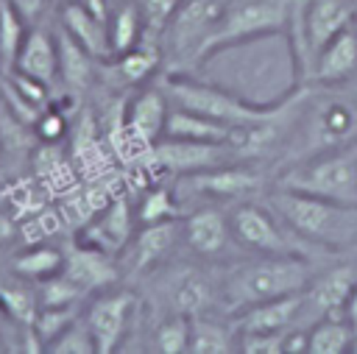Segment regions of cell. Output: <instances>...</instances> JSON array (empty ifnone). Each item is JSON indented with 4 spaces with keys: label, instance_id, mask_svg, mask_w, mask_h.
Listing matches in <instances>:
<instances>
[{
    "label": "cell",
    "instance_id": "1",
    "mask_svg": "<svg viewBox=\"0 0 357 354\" xmlns=\"http://www.w3.org/2000/svg\"><path fill=\"white\" fill-rule=\"evenodd\" d=\"M318 273L315 259L298 254H254L226 265L215 279L218 307L226 312H240L251 304L301 293Z\"/></svg>",
    "mask_w": 357,
    "mask_h": 354
},
{
    "label": "cell",
    "instance_id": "2",
    "mask_svg": "<svg viewBox=\"0 0 357 354\" xmlns=\"http://www.w3.org/2000/svg\"><path fill=\"white\" fill-rule=\"evenodd\" d=\"M265 203L301 240L326 254L357 248V203H337L282 187H273L265 195Z\"/></svg>",
    "mask_w": 357,
    "mask_h": 354
},
{
    "label": "cell",
    "instance_id": "3",
    "mask_svg": "<svg viewBox=\"0 0 357 354\" xmlns=\"http://www.w3.org/2000/svg\"><path fill=\"white\" fill-rule=\"evenodd\" d=\"M156 84L165 89L170 106L204 114V117L218 120V123L231 125V128H248V125L268 123V120L279 117L290 106V98H293V89H290L279 100L254 103V100H245V98L223 89V86H218V84L198 81L190 72H162V78Z\"/></svg>",
    "mask_w": 357,
    "mask_h": 354
},
{
    "label": "cell",
    "instance_id": "4",
    "mask_svg": "<svg viewBox=\"0 0 357 354\" xmlns=\"http://www.w3.org/2000/svg\"><path fill=\"white\" fill-rule=\"evenodd\" d=\"M273 187L318 195L337 203H357V142L304 156L276 170Z\"/></svg>",
    "mask_w": 357,
    "mask_h": 354
},
{
    "label": "cell",
    "instance_id": "5",
    "mask_svg": "<svg viewBox=\"0 0 357 354\" xmlns=\"http://www.w3.org/2000/svg\"><path fill=\"white\" fill-rule=\"evenodd\" d=\"M223 11L226 0H181L156 42L162 50V72H192L201 67L204 47Z\"/></svg>",
    "mask_w": 357,
    "mask_h": 354
},
{
    "label": "cell",
    "instance_id": "6",
    "mask_svg": "<svg viewBox=\"0 0 357 354\" xmlns=\"http://www.w3.org/2000/svg\"><path fill=\"white\" fill-rule=\"evenodd\" d=\"M290 14L293 0H226V11L206 42L201 61L206 64L212 56L259 36L287 33Z\"/></svg>",
    "mask_w": 357,
    "mask_h": 354
},
{
    "label": "cell",
    "instance_id": "7",
    "mask_svg": "<svg viewBox=\"0 0 357 354\" xmlns=\"http://www.w3.org/2000/svg\"><path fill=\"white\" fill-rule=\"evenodd\" d=\"M226 215H229V226L237 245L251 254H298L310 259H315L318 254H326L310 245L307 240H301L265 201L259 203V201L243 198Z\"/></svg>",
    "mask_w": 357,
    "mask_h": 354
},
{
    "label": "cell",
    "instance_id": "8",
    "mask_svg": "<svg viewBox=\"0 0 357 354\" xmlns=\"http://www.w3.org/2000/svg\"><path fill=\"white\" fill-rule=\"evenodd\" d=\"M268 176L257 170V162H226L209 170L187 173L176 178V192L195 195V198H223V201H243L254 192H262Z\"/></svg>",
    "mask_w": 357,
    "mask_h": 354
},
{
    "label": "cell",
    "instance_id": "9",
    "mask_svg": "<svg viewBox=\"0 0 357 354\" xmlns=\"http://www.w3.org/2000/svg\"><path fill=\"white\" fill-rule=\"evenodd\" d=\"M153 295H156L153 298L156 307H162L165 315L195 318V315H206L218 304L215 279L187 265L170 268L165 276H159L153 284Z\"/></svg>",
    "mask_w": 357,
    "mask_h": 354
},
{
    "label": "cell",
    "instance_id": "10",
    "mask_svg": "<svg viewBox=\"0 0 357 354\" xmlns=\"http://www.w3.org/2000/svg\"><path fill=\"white\" fill-rule=\"evenodd\" d=\"M145 159L151 167L170 173V176H187L198 170H209L226 162H237L229 142H192V139H170L162 137L145 151Z\"/></svg>",
    "mask_w": 357,
    "mask_h": 354
},
{
    "label": "cell",
    "instance_id": "11",
    "mask_svg": "<svg viewBox=\"0 0 357 354\" xmlns=\"http://www.w3.org/2000/svg\"><path fill=\"white\" fill-rule=\"evenodd\" d=\"M137 298L128 290H100L95 301L86 307L84 318L95 337V348L100 354H112L126 340V332L134 318Z\"/></svg>",
    "mask_w": 357,
    "mask_h": 354
},
{
    "label": "cell",
    "instance_id": "12",
    "mask_svg": "<svg viewBox=\"0 0 357 354\" xmlns=\"http://www.w3.org/2000/svg\"><path fill=\"white\" fill-rule=\"evenodd\" d=\"M354 284H357V265H351V262H340V265L318 270L304 290L301 318L310 321V326H312L321 318L343 315V307H346ZM298 326H301V321H298Z\"/></svg>",
    "mask_w": 357,
    "mask_h": 354
},
{
    "label": "cell",
    "instance_id": "13",
    "mask_svg": "<svg viewBox=\"0 0 357 354\" xmlns=\"http://www.w3.org/2000/svg\"><path fill=\"white\" fill-rule=\"evenodd\" d=\"M167 111H170V100L165 89L156 81H148L137 86L134 98L123 106V128L139 148L148 151L153 142L162 139Z\"/></svg>",
    "mask_w": 357,
    "mask_h": 354
},
{
    "label": "cell",
    "instance_id": "14",
    "mask_svg": "<svg viewBox=\"0 0 357 354\" xmlns=\"http://www.w3.org/2000/svg\"><path fill=\"white\" fill-rule=\"evenodd\" d=\"M301 309H304V290L251 304L234 312L231 323L237 332H290L293 326H298Z\"/></svg>",
    "mask_w": 357,
    "mask_h": 354
},
{
    "label": "cell",
    "instance_id": "15",
    "mask_svg": "<svg viewBox=\"0 0 357 354\" xmlns=\"http://www.w3.org/2000/svg\"><path fill=\"white\" fill-rule=\"evenodd\" d=\"M181 237L187 243V248L198 256H220L229 251L234 240L231 226H229V215L212 206L195 209L181 220Z\"/></svg>",
    "mask_w": 357,
    "mask_h": 354
},
{
    "label": "cell",
    "instance_id": "16",
    "mask_svg": "<svg viewBox=\"0 0 357 354\" xmlns=\"http://www.w3.org/2000/svg\"><path fill=\"white\" fill-rule=\"evenodd\" d=\"M59 28L75 39L92 59H98L100 64L112 59V45H109V22H103L100 17H95L81 0H64L56 17Z\"/></svg>",
    "mask_w": 357,
    "mask_h": 354
},
{
    "label": "cell",
    "instance_id": "17",
    "mask_svg": "<svg viewBox=\"0 0 357 354\" xmlns=\"http://www.w3.org/2000/svg\"><path fill=\"white\" fill-rule=\"evenodd\" d=\"M61 273H67L81 290L86 293H100V290H109L117 279H120V268L114 262V254L109 251H100L95 245H75L70 254H64V268Z\"/></svg>",
    "mask_w": 357,
    "mask_h": 354
},
{
    "label": "cell",
    "instance_id": "18",
    "mask_svg": "<svg viewBox=\"0 0 357 354\" xmlns=\"http://www.w3.org/2000/svg\"><path fill=\"white\" fill-rule=\"evenodd\" d=\"M357 75V20L335 33L315 56L310 84H343Z\"/></svg>",
    "mask_w": 357,
    "mask_h": 354
},
{
    "label": "cell",
    "instance_id": "19",
    "mask_svg": "<svg viewBox=\"0 0 357 354\" xmlns=\"http://www.w3.org/2000/svg\"><path fill=\"white\" fill-rule=\"evenodd\" d=\"M181 237V223L178 217L162 220V223H145L137 237L128 243V259L137 273H151L159 265H165L167 254L173 251L176 240Z\"/></svg>",
    "mask_w": 357,
    "mask_h": 354
},
{
    "label": "cell",
    "instance_id": "20",
    "mask_svg": "<svg viewBox=\"0 0 357 354\" xmlns=\"http://www.w3.org/2000/svg\"><path fill=\"white\" fill-rule=\"evenodd\" d=\"M131 231H134V212H131V203H128L123 195H117V198L109 201L106 209L86 226L81 243L95 245V248L109 251V254H117V251H123V248L131 243Z\"/></svg>",
    "mask_w": 357,
    "mask_h": 354
},
{
    "label": "cell",
    "instance_id": "21",
    "mask_svg": "<svg viewBox=\"0 0 357 354\" xmlns=\"http://www.w3.org/2000/svg\"><path fill=\"white\" fill-rule=\"evenodd\" d=\"M14 70H20L47 86H53L59 81V42H56V33L47 31V25L28 28Z\"/></svg>",
    "mask_w": 357,
    "mask_h": 354
},
{
    "label": "cell",
    "instance_id": "22",
    "mask_svg": "<svg viewBox=\"0 0 357 354\" xmlns=\"http://www.w3.org/2000/svg\"><path fill=\"white\" fill-rule=\"evenodd\" d=\"M103 64L120 86H142V84L153 81V75L162 70V50H159V45L142 39L137 47H131Z\"/></svg>",
    "mask_w": 357,
    "mask_h": 354
},
{
    "label": "cell",
    "instance_id": "23",
    "mask_svg": "<svg viewBox=\"0 0 357 354\" xmlns=\"http://www.w3.org/2000/svg\"><path fill=\"white\" fill-rule=\"evenodd\" d=\"M56 42H59V81L73 92V95H84L95 78V64H100L98 59H92L75 39H70L61 28L56 31Z\"/></svg>",
    "mask_w": 357,
    "mask_h": 354
},
{
    "label": "cell",
    "instance_id": "24",
    "mask_svg": "<svg viewBox=\"0 0 357 354\" xmlns=\"http://www.w3.org/2000/svg\"><path fill=\"white\" fill-rule=\"evenodd\" d=\"M231 134H234L231 125H223V123L209 120L204 114H195V111L170 106L162 137H170V139H192V142H229Z\"/></svg>",
    "mask_w": 357,
    "mask_h": 354
},
{
    "label": "cell",
    "instance_id": "25",
    "mask_svg": "<svg viewBox=\"0 0 357 354\" xmlns=\"http://www.w3.org/2000/svg\"><path fill=\"white\" fill-rule=\"evenodd\" d=\"M237 348L234 323H223L209 315L190 318V354H229Z\"/></svg>",
    "mask_w": 357,
    "mask_h": 354
},
{
    "label": "cell",
    "instance_id": "26",
    "mask_svg": "<svg viewBox=\"0 0 357 354\" xmlns=\"http://www.w3.org/2000/svg\"><path fill=\"white\" fill-rule=\"evenodd\" d=\"M357 351V334L343 315L321 318L307 326V354H343Z\"/></svg>",
    "mask_w": 357,
    "mask_h": 354
},
{
    "label": "cell",
    "instance_id": "27",
    "mask_svg": "<svg viewBox=\"0 0 357 354\" xmlns=\"http://www.w3.org/2000/svg\"><path fill=\"white\" fill-rule=\"evenodd\" d=\"M142 42V14L137 0H117L109 17V45H112V59L137 47Z\"/></svg>",
    "mask_w": 357,
    "mask_h": 354
},
{
    "label": "cell",
    "instance_id": "28",
    "mask_svg": "<svg viewBox=\"0 0 357 354\" xmlns=\"http://www.w3.org/2000/svg\"><path fill=\"white\" fill-rule=\"evenodd\" d=\"M0 307L11 321H17L22 326H33V321L39 315V293L33 287H28V279L14 273L11 282L0 284Z\"/></svg>",
    "mask_w": 357,
    "mask_h": 354
},
{
    "label": "cell",
    "instance_id": "29",
    "mask_svg": "<svg viewBox=\"0 0 357 354\" xmlns=\"http://www.w3.org/2000/svg\"><path fill=\"white\" fill-rule=\"evenodd\" d=\"M61 268H64V254L50 245H33L11 259V273L28 282H42L47 276H56L61 273Z\"/></svg>",
    "mask_w": 357,
    "mask_h": 354
},
{
    "label": "cell",
    "instance_id": "30",
    "mask_svg": "<svg viewBox=\"0 0 357 354\" xmlns=\"http://www.w3.org/2000/svg\"><path fill=\"white\" fill-rule=\"evenodd\" d=\"M28 28L31 25L6 0H0V72H11L14 70Z\"/></svg>",
    "mask_w": 357,
    "mask_h": 354
},
{
    "label": "cell",
    "instance_id": "31",
    "mask_svg": "<svg viewBox=\"0 0 357 354\" xmlns=\"http://www.w3.org/2000/svg\"><path fill=\"white\" fill-rule=\"evenodd\" d=\"M151 343L159 354H184L190 346V318L187 315H165L153 326Z\"/></svg>",
    "mask_w": 357,
    "mask_h": 354
},
{
    "label": "cell",
    "instance_id": "32",
    "mask_svg": "<svg viewBox=\"0 0 357 354\" xmlns=\"http://www.w3.org/2000/svg\"><path fill=\"white\" fill-rule=\"evenodd\" d=\"M178 201H176V190L170 187H153L142 195L139 206H137V220L145 223H162V220H173L178 217Z\"/></svg>",
    "mask_w": 357,
    "mask_h": 354
},
{
    "label": "cell",
    "instance_id": "33",
    "mask_svg": "<svg viewBox=\"0 0 357 354\" xmlns=\"http://www.w3.org/2000/svg\"><path fill=\"white\" fill-rule=\"evenodd\" d=\"M39 307H78L86 290H81L67 273H56L39 282Z\"/></svg>",
    "mask_w": 357,
    "mask_h": 354
},
{
    "label": "cell",
    "instance_id": "34",
    "mask_svg": "<svg viewBox=\"0 0 357 354\" xmlns=\"http://www.w3.org/2000/svg\"><path fill=\"white\" fill-rule=\"evenodd\" d=\"M45 348L53 354H92V351H98L86 318H73Z\"/></svg>",
    "mask_w": 357,
    "mask_h": 354
},
{
    "label": "cell",
    "instance_id": "35",
    "mask_svg": "<svg viewBox=\"0 0 357 354\" xmlns=\"http://www.w3.org/2000/svg\"><path fill=\"white\" fill-rule=\"evenodd\" d=\"M137 6L142 14V39L156 45L159 33L170 22V17L181 6V0H137Z\"/></svg>",
    "mask_w": 357,
    "mask_h": 354
},
{
    "label": "cell",
    "instance_id": "36",
    "mask_svg": "<svg viewBox=\"0 0 357 354\" xmlns=\"http://www.w3.org/2000/svg\"><path fill=\"white\" fill-rule=\"evenodd\" d=\"M287 332H237V351L245 354H284Z\"/></svg>",
    "mask_w": 357,
    "mask_h": 354
},
{
    "label": "cell",
    "instance_id": "37",
    "mask_svg": "<svg viewBox=\"0 0 357 354\" xmlns=\"http://www.w3.org/2000/svg\"><path fill=\"white\" fill-rule=\"evenodd\" d=\"M36 128V137L42 142H59L64 134H67V117L61 109H53V106H45L33 123Z\"/></svg>",
    "mask_w": 357,
    "mask_h": 354
},
{
    "label": "cell",
    "instance_id": "38",
    "mask_svg": "<svg viewBox=\"0 0 357 354\" xmlns=\"http://www.w3.org/2000/svg\"><path fill=\"white\" fill-rule=\"evenodd\" d=\"M28 25H45V20L50 17L53 0H6Z\"/></svg>",
    "mask_w": 357,
    "mask_h": 354
},
{
    "label": "cell",
    "instance_id": "39",
    "mask_svg": "<svg viewBox=\"0 0 357 354\" xmlns=\"http://www.w3.org/2000/svg\"><path fill=\"white\" fill-rule=\"evenodd\" d=\"M343 318L349 321V326H351L354 334H357V284H354V290H351V295H349V301H346V307H343Z\"/></svg>",
    "mask_w": 357,
    "mask_h": 354
},
{
    "label": "cell",
    "instance_id": "40",
    "mask_svg": "<svg viewBox=\"0 0 357 354\" xmlns=\"http://www.w3.org/2000/svg\"><path fill=\"white\" fill-rule=\"evenodd\" d=\"M0 156H3V139H0Z\"/></svg>",
    "mask_w": 357,
    "mask_h": 354
},
{
    "label": "cell",
    "instance_id": "41",
    "mask_svg": "<svg viewBox=\"0 0 357 354\" xmlns=\"http://www.w3.org/2000/svg\"><path fill=\"white\" fill-rule=\"evenodd\" d=\"M61 3H64V0H61Z\"/></svg>",
    "mask_w": 357,
    "mask_h": 354
}]
</instances>
